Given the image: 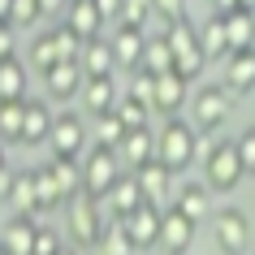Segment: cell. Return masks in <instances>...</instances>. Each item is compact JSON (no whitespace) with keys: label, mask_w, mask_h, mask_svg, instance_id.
<instances>
[{"label":"cell","mask_w":255,"mask_h":255,"mask_svg":"<svg viewBox=\"0 0 255 255\" xmlns=\"http://www.w3.org/2000/svg\"><path fill=\"white\" fill-rule=\"evenodd\" d=\"M195 229L199 225H190L182 212H164V225H160V242H156V251L164 255H190V242H195Z\"/></svg>","instance_id":"cell-14"},{"label":"cell","mask_w":255,"mask_h":255,"mask_svg":"<svg viewBox=\"0 0 255 255\" xmlns=\"http://www.w3.org/2000/svg\"><path fill=\"white\" fill-rule=\"evenodd\" d=\"M104 203H108V212H113V221H126L130 212H138L143 208V190H138V177L134 173H121L117 182H113V190L104 195Z\"/></svg>","instance_id":"cell-15"},{"label":"cell","mask_w":255,"mask_h":255,"mask_svg":"<svg viewBox=\"0 0 255 255\" xmlns=\"http://www.w3.org/2000/svg\"><path fill=\"white\" fill-rule=\"evenodd\" d=\"M108 43H113V56H117V69H126V74L143 69V52H147V30L117 22V35H113Z\"/></svg>","instance_id":"cell-10"},{"label":"cell","mask_w":255,"mask_h":255,"mask_svg":"<svg viewBox=\"0 0 255 255\" xmlns=\"http://www.w3.org/2000/svg\"><path fill=\"white\" fill-rule=\"evenodd\" d=\"M113 113H117V121L126 126V130H147L151 126V108L143 104V100H134V95H121Z\"/></svg>","instance_id":"cell-32"},{"label":"cell","mask_w":255,"mask_h":255,"mask_svg":"<svg viewBox=\"0 0 255 255\" xmlns=\"http://www.w3.org/2000/svg\"><path fill=\"white\" fill-rule=\"evenodd\" d=\"M82 108H87V113H91V117H104V113H113V108H117V82L113 78H87L82 82Z\"/></svg>","instance_id":"cell-22"},{"label":"cell","mask_w":255,"mask_h":255,"mask_svg":"<svg viewBox=\"0 0 255 255\" xmlns=\"http://www.w3.org/2000/svg\"><path fill=\"white\" fill-rule=\"evenodd\" d=\"M61 247H65L61 234H56L52 225H39V234H35V255H56Z\"/></svg>","instance_id":"cell-42"},{"label":"cell","mask_w":255,"mask_h":255,"mask_svg":"<svg viewBox=\"0 0 255 255\" xmlns=\"http://www.w3.org/2000/svg\"><path fill=\"white\" fill-rule=\"evenodd\" d=\"M0 100H26V65L17 56L0 61Z\"/></svg>","instance_id":"cell-27"},{"label":"cell","mask_w":255,"mask_h":255,"mask_svg":"<svg viewBox=\"0 0 255 255\" xmlns=\"http://www.w3.org/2000/svg\"><path fill=\"white\" fill-rule=\"evenodd\" d=\"M126 173V164H121L117 151H108V147H91L87 156H82V190L91 195V199L104 203V195L113 190V182Z\"/></svg>","instance_id":"cell-6"},{"label":"cell","mask_w":255,"mask_h":255,"mask_svg":"<svg viewBox=\"0 0 255 255\" xmlns=\"http://www.w3.org/2000/svg\"><path fill=\"white\" fill-rule=\"evenodd\" d=\"M151 17H156V4H151V0H126V4H121V22H126V26L147 30Z\"/></svg>","instance_id":"cell-37"},{"label":"cell","mask_w":255,"mask_h":255,"mask_svg":"<svg viewBox=\"0 0 255 255\" xmlns=\"http://www.w3.org/2000/svg\"><path fill=\"white\" fill-rule=\"evenodd\" d=\"M251 255H255V247H251Z\"/></svg>","instance_id":"cell-51"},{"label":"cell","mask_w":255,"mask_h":255,"mask_svg":"<svg viewBox=\"0 0 255 255\" xmlns=\"http://www.w3.org/2000/svg\"><path fill=\"white\" fill-rule=\"evenodd\" d=\"M234 147H238V160H242V173L255 177V126H247L238 138H234Z\"/></svg>","instance_id":"cell-40"},{"label":"cell","mask_w":255,"mask_h":255,"mask_svg":"<svg viewBox=\"0 0 255 255\" xmlns=\"http://www.w3.org/2000/svg\"><path fill=\"white\" fill-rule=\"evenodd\" d=\"M4 199L13 203V212L22 216H39V190H35V169H13V182H9V195Z\"/></svg>","instance_id":"cell-23"},{"label":"cell","mask_w":255,"mask_h":255,"mask_svg":"<svg viewBox=\"0 0 255 255\" xmlns=\"http://www.w3.org/2000/svg\"><path fill=\"white\" fill-rule=\"evenodd\" d=\"M56 61H61V56H56L52 30H39V35L30 39V48H26V65H30V69H39V74H48V69H52Z\"/></svg>","instance_id":"cell-31"},{"label":"cell","mask_w":255,"mask_h":255,"mask_svg":"<svg viewBox=\"0 0 255 255\" xmlns=\"http://www.w3.org/2000/svg\"><path fill=\"white\" fill-rule=\"evenodd\" d=\"M35 234H39L35 216L13 212V216H9V225L0 229V247H4L9 255H35Z\"/></svg>","instance_id":"cell-17"},{"label":"cell","mask_w":255,"mask_h":255,"mask_svg":"<svg viewBox=\"0 0 255 255\" xmlns=\"http://www.w3.org/2000/svg\"><path fill=\"white\" fill-rule=\"evenodd\" d=\"M9 9H13V0H0V22H9Z\"/></svg>","instance_id":"cell-47"},{"label":"cell","mask_w":255,"mask_h":255,"mask_svg":"<svg viewBox=\"0 0 255 255\" xmlns=\"http://www.w3.org/2000/svg\"><path fill=\"white\" fill-rule=\"evenodd\" d=\"M78 65H82V78H113L117 74V56H113V43L108 39H87L82 43V56H78Z\"/></svg>","instance_id":"cell-16"},{"label":"cell","mask_w":255,"mask_h":255,"mask_svg":"<svg viewBox=\"0 0 255 255\" xmlns=\"http://www.w3.org/2000/svg\"><path fill=\"white\" fill-rule=\"evenodd\" d=\"M126 95H134V100H143V104L151 108V100H156V74L134 69V74H130V91H126Z\"/></svg>","instance_id":"cell-39"},{"label":"cell","mask_w":255,"mask_h":255,"mask_svg":"<svg viewBox=\"0 0 255 255\" xmlns=\"http://www.w3.org/2000/svg\"><path fill=\"white\" fill-rule=\"evenodd\" d=\"M9 56H17V30L0 22V61H9Z\"/></svg>","instance_id":"cell-43"},{"label":"cell","mask_w":255,"mask_h":255,"mask_svg":"<svg viewBox=\"0 0 255 255\" xmlns=\"http://www.w3.org/2000/svg\"><path fill=\"white\" fill-rule=\"evenodd\" d=\"M190 104V82L169 69L156 78V100H151V113H164V117H182V108Z\"/></svg>","instance_id":"cell-11"},{"label":"cell","mask_w":255,"mask_h":255,"mask_svg":"<svg viewBox=\"0 0 255 255\" xmlns=\"http://www.w3.org/2000/svg\"><path fill=\"white\" fill-rule=\"evenodd\" d=\"M234 95L221 87V82H212V87H199V91L190 95V126L199 130V134H216L221 126L229 121V113H234Z\"/></svg>","instance_id":"cell-3"},{"label":"cell","mask_w":255,"mask_h":255,"mask_svg":"<svg viewBox=\"0 0 255 255\" xmlns=\"http://www.w3.org/2000/svg\"><path fill=\"white\" fill-rule=\"evenodd\" d=\"M35 190H39V212H56V208H65V199H61V190H56L52 169H48V164L35 169Z\"/></svg>","instance_id":"cell-35"},{"label":"cell","mask_w":255,"mask_h":255,"mask_svg":"<svg viewBox=\"0 0 255 255\" xmlns=\"http://www.w3.org/2000/svg\"><path fill=\"white\" fill-rule=\"evenodd\" d=\"M143 69L147 74H169L173 69V48H169V39H164V30L160 35H147V52H143Z\"/></svg>","instance_id":"cell-29"},{"label":"cell","mask_w":255,"mask_h":255,"mask_svg":"<svg viewBox=\"0 0 255 255\" xmlns=\"http://www.w3.org/2000/svg\"><path fill=\"white\" fill-rule=\"evenodd\" d=\"M56 255H82V251H78V247H61Z\"/></svg>","instance_id":"cell-49"},{"label":"cell","mask_w":255,"mask_h":255,"mask_svg":"<svg viewBox=\"0 0 255 255\" xmlns=\"http://www.w3.org/2000/svg\"><path fill=\"white\" fill-rule=\"evenodd\" d=\"M212 238L221 255H247L251 251V216L242 208H216L212 212Z\"/></svg>","instance_id":"cell-7"},{"label":"cell","mask_w":255,"mask_h":255,"mask_svg":"<svg viewBox=\"0 0 255 255\" xmlns=\"http://www.w3.org/2000/svg\"><path fill=\"white\" fill-rule=\"evenodd\" d=\"M238 9H247V13H255V0H238Z\"/></svg>","instance_id":"cell-48"},{"label":"cell","mask_w":255,"mask_h":255,"mask_svg":"<svg viewBox=\"0 0 255 255\" xmlns=\"http://www.w3.org/2000/svg\"><path fill=\"white\" fill-rule=\"evenodd\" d=\"M35 22H43V9L39 0H13V9H9V26H35Z\"/></svg>","instance_id":"cell-38"},{"label":"cell","mask_w":255,"mask_h":255,"mask_svg":"<svg viewBox=\"0 0 255 255\" xmlns=\"http://www.w3.org/2000/svg\"><path fill=\"white\" fill-rule=\"evenodd\" d=\"M65 26H74L82 35V39H95L100 35V26H104V17H100V9H95V0H69L65 17H61Z\"/></svg>","instance_id":"cell-25"},{"label":"cell","mask_w":255,"mask_h":255,"mask_svg":"<svg viewBox=\"0 0 255 255\" xmlns=\"http://www.w3.org/2000/svg\"><path fill=\"white\" fill-rule=\"evenodd\" d=\"M121 138H126V126L117 121V113H104V117H95V134H91V147H108L117 151Z\"/></svg>","instance_id":"cell-33"},{"label":"cell","mask_w":255,"mask_h":255,"mask_svg":"<svg viewBox=\"0 0 255 255\" xmlns=\"http://www.w3.org/2000/svg\"><path fill=\"white\" fill-rule=\"evenodd\" d=\"M39 9H43V17H65L69 0H39Z\"/></svg>","instance_id":"cell-45"},{"label":"cell","mask_w":255,"mask_h":255,"mask_svg":"<svg viewBox=\"0 0 255 255\" xmlns=\"http://www.w3.org/2000/svg\"><path fill=\"white\" fill-rule=\"evenodd\" d=\"M134 177H138V190H143V199H147V203H156V208H164L173 173H169V169H164L160 160H147V164H138V169H134Z\"/></svg>","instance_id":"cell-21"},{"label":"cell","mask_w":255,"mask_h":255,"mask_svg":"<svg viewBox=\"0 0 255 255\" xmlns=\"http://www.w3.org/2000/svg\"><path fill=\"white\" fill-rule=\"evenodd\" d=\"M121 4H126V0H95V9H100L104 22H121Z\"/></svg>","instance_id":"cell-44"},{"label":"cell","mask_w":255,"mask_h":255,"mask_svg":"<svg viewBox=\"0 0 255 255\" xmlns=\"http://www.w3.org/2000/svg\"><path fill=\"white\" fill-rule=\"evenodd\" d=\"M121 164H130V173H134L138 164H147L156 160V130H126V138H121V147H117Z\"/></svg>","instance_id":"cell-18"},{"label":"cell","mask_w":255,"mask_h":255,"mask_svg":"<svg viewBox=\"0 0 255 255\" xmlns=\"http://www.w3.org/2000/svg\"><path fill=\"white\" fill-rule=\"evenodd\" d=\"M52 121L56 113L43 100H26V117H22V143L26 147H39V143H48V134H52Z\"/></svg>","instance_id":"cell-19"},{"label":"cell","mask_w":255,"mask_h":255,"mask_svg":"<svg viewBox=\"0 0 255 255\" xmlns=\"http://www.w3.org/2000/svg\"><path fill=\"white\" fill-rule=\"evenodd\" d=\"M212 4V13H234L238 9V0H208Z\"/></svg>","instance_id":"cell-46"},{"label":"cell","mask_w":255,"mask_h":255,"mask_svg":"<svg viewBox=\"0 0 255 255\" xmlns=\"http://www.w3.org/2000/svg\"><path fill=\"white\" fill-rule=\"evenodd\" d=\"M160 225H164V208H156V203H143L138 212H130L126 221H121V229H126L130 242H134V251H156Z\"/></svg>","instance_id":"cell-9"},{"label":"cell","mask_w":255,"mask_h":255,"mask_svg":"<svg viewBox=\"0 0 255 255\" xmlns=\"http://www.w3.org/2000/svg\"><path fill=\"white\" fill-rule=\"evenodd\" d=\"M82 65L78 61H56L48 74H43V87H48V95H52L56 104H69V100H78L82 95Z\"/></svg>","instance_id":"cell-12"},{"label":"cell","mask_w":255,"mask_h":255,"mask_svg":"<svg viewBox=\"0 0 255 255\" xmlns=\"http://www.w3.org/2000/svg\"><path fill=\"white\" fill-rule=\"evenodd\" d=\"M199 48H203V61H225V56H229L225 13H212V17L199 26Z\"/></svg>","instance_id":"cell-24"},{"label":"cell","mask_w":255,"mask_h":255,"mask_svg":"<svg viewBox=\"0 0 255 255\" xmlns=\"http://www.w3.org/2000/svg\"><path fill=\"white\" fill-rule=\"evenodd\" d=\"M52 43H56V56H61V61H78L87 39H82L74 26H65V22H61V26H52Z\"/></svg>","instance_id":"cell-36"},{"label":"cell","mask_w":255,"mask_h":255,"mask_svg":"<svg viewBox=\"0 0 255 255\" xmlns=\"http://www.w3.org/2000/svg\"><path fill=\"white\" fill-rule=\"evenodd\" d=\"M242 177H247V173H242L238 147H234V143H225V138H216L212 151L203 156V186L216 190V195H229Z\"/></svg>","instance_id":"cell-5"},{"label":"cell","mask_w":255,"mask_h":255,"mask_svg":"<svg viewBox=\"0 0 255 255\" xmlns=\"http://www.w3.org/2000/svg\"><path fill=\"white\" fill-rule=\"evenodd\" d=\"M173 212H182L190 225H199L203 216H212V190L203 186V182H186L173 199Z\"/></svg>","instance_id":"cell-20"},{"label":"cell","mask_w":255,"mask_h":255,"mask_svg":"<svg viewBox=\"0 0 255 255\" xmlns=\"http://www.w3.org/2000/svg\"><path fill=\"white\" fill-rule=\"evenodd\" d=\"M195 143H199V130L186 117H164V130H156V160L169 173H186L195 164Z\"/></svg>","instance_id":"cell-1"},{"label":"cell","mask_w":255,"mask_h":255,"mask_svg":"<svg viewBox=\"0 0 255 255\" xmlns=\"http://www.w3.org/2000/svg\"><path fill=\"white\" fill-rule=\"evenodd\" d=\"M151 4H156V17H160L164 26H173V22L186 17V0H151Z\"/></svg>","instance_id":"cell-41"},{"label":"cell","mask_w":255,"mask_h":255,"mask_svg":"<svg viewBox=\"0 0 255 255\" xmlns=\"http://www.w3.org/2000/svg\"><path fill=\"white\" fill-rule=\"evenodd\" d=\"M48 169H52V182L61 190V199H74L82 190V164L78 160H48Z\"/></svg>","instance_id":"cell-30"},{"label":"cell","mask_w":255,"mask_h":255,"mask_svg":"<svg viewBox=\"0 0 255 255\" xmlns=\"http://www.w3.org/2000/svg\"><path fill=\"white\" fill-rule=\"evenodd\" d=\"M225 35H229V52H247V48H255V13H247V9L225 13Z\"/></svg>","instance_id":"cell-26"},{"label":"cell","mask_w":255,"mask_h":255,"mask_svg":"<svg viewBox=\"0 0 255 255\" xmlns=\"http://www.w3.org/2000/svg\"><path fill=\"white\" fill-rule=\"evenodd\" d=\"M48 147H52V160H78L82 151L91 147V130H87V117H82V113H61V117L52 121Z\"/></svg>","instance_id":"cell-8"},{"label":"cell","mask_w":255,"mask_h":255,"mask_svg":"<svg viewBox=\"0 0 255 255\" xmlns=\"http://www.w3.org/2000/svg\"><path fill=\"white\" fill-rule=\"evenodd\" d=\"M26 100H0V143H22Z\"/></svg>","instance_id":"cell-28"},{"label":"cell","mask_w":255,"mask_h":255,"mask_svg":"<svg viewBox=\"0 0 255 255\" xmlns=\"http://www.w3.org/2000/svg\"><path fill=\"white\" fill-rule=\"evenodd\" d=\"M65 234L74 238L78 251H95V247H100V234H104L100 199H91L87 190H78L74 199H65Z\"/></svg>","instance_id":"cell-2"},{"label":"cell","mask_w":255,"mask_h":255,"mask_svg":"<svg viewBox=\"0 0 255 255\" xmlns=\"http://www.w3.org/2000/svg\"><path fill=\"white\" fill-rule=\"evenodd\" d=\"M95 255H134V242H130V234H126V229H121V221L104 225V234H100V247H95Z\"/></svg>","instance_id":"cell-34"},{"label":"cell","mask_w":255,"mask_h":255,"mask_svg":"<svg viewBox=\"0 0 255 255\" xmlns=\"http://www.w3.org/2000/svg\"><path fill=\"white\" fill-rule=\"evenodd\" d=\"M221 87H225L234 100L255 91V48H247V52H229V56H225V78H221Z\"/></svg>","instance_id":"cell-13"},{"label":"cell","mask_w":255,"mask_h":255,"mask_svg":"<svg viewBox=\"0 0 255 255\" xmlns=\"http://www.w3.org/2000/svg\"><path fill=\"white\" fill-rule=\"evenodd\" d=\"M0 255H9V251H4V247H0Z\"/></svg>","instance_id":"cell-50"},{"label":"cell","mask_w":255,"mask_h":255,"mask_svg":"<svg viewBox=\"0 0 255 255\" xmlns=\"http://www.w3.org/2000/svg\"><path fill=\"white\" fill-rule=\"evenodd\" d=\"M164 39H169V48H173V69L186 82H195L199 69L208 65V61H203V48H199V26H195L190 17H182V22H173V26H164Z\"/></svg>","instance_id":"cell-4"}]
</instances>
